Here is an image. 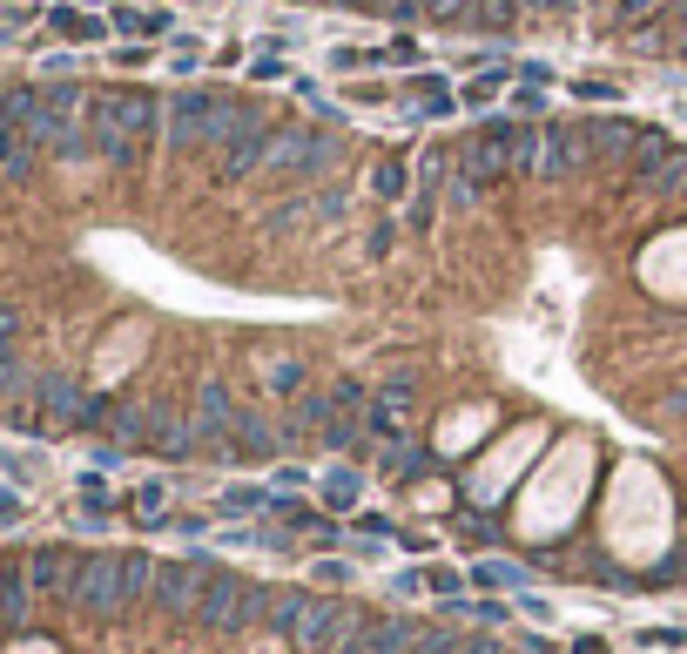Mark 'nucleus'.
<instances>
[{
    "mask_svg": "<svg viewBox=\"0 0 687 654\" xmlns=\"http://www.w3.org/2000/svg\"><path fill=\"white\" fill-rule=\"evenodd\" d=\"M654 412H661V418H687V378H680V384H667Z\"/></svg>",
    "mask_w": 687,
    "mask_h": 654,
    "instance_id": "nucleus-41",
    "label": "nucleus"
},
{
    "mask_svg": "<svg viewBox=\"0 0 687 654\" xmlns=\"http://www.w3.org/2000/svg\"><path fill=\"white\" fill-rule=\"evenodd\" d=\"M431 445H404V439H391V445H378V459L371 466L384 473V479H431Z\"/></svg>",
    "mask_w": 687,
    "mask_h": 654,
    "instance_id": "nucleus-15",
    "label": "nucleus"
},
{
    "mask_svg": "<svg viewBox=\"0 0 687 654\" xmlns=\"http://www.w3.org/2000/svg\"><path fill=\"white\" fill-rule=\"evenodd\" d=\"M525 14H573V0H519Z\"/></svg>",
    "mask_w": 687,
    "mask_h": 654,
    "instance_id": "nucleus-50",
    "label": "nucleus"
},
{
    "mask_svg": "<svg viewBox=\"0 0 687 654\" xmlns=\"http://www.w3.org/2000/svg\"><path fill=\"white\" fill-rule=\"evenodd\" d=\"M614 8H620V0H614Z\"/></svg>",
    "mask_w": 687,
    "mask_h": 654,
    "instance_id": "nucleus-59",
    "label": "nucleus"
},
{
    "mask_svg": "<svg viewBox=\"0 0 687 654\" xmlns=\"http://www.w3.org/2000/svg\"><path fill=\"white\" fill-rule=\"evenodd\" d=\"M546 163V122H519L512 129V176H540Z\"/></svg>",
    "mask_w": 687,
    "mask_h": 654,
    "instance_id": "nucleus-21",
    "label": "nucleus"
},
{
    "mask_svg": "<svg viewBox=\"0 0 687 654\" xmlns=\"http://www.w3.org/2000/svg\"><path fill=\"white\" fill-rule=\"evenodd\" d=\"M304 479H310V473H304V466H291V459H283V466H276V486H283V492H297Z\"/></svg>",
    "mask_w": 687,
    "mask_h": 654,
    "instance_id": "nucleus-51",
    "label": "nucleus"
},
{
    "mask_svg": "<svg viewBox=\"0 0 687 654\" xmlns=\"http://www.w3.org/2000/svg\"><path fill=\"white\" fill-rule=\"evenodd\" d=\"M270 507V492H257V486H229L223 492V513H263Z\"/></svg>",
    "mask_w": 687,
    "mask_h": 654,
    "instance_id": "nucleus-32",
    "label": "nucleus"
},
{
    "mask_svg": "<svg viewBox=\"0 0 687 654\" xmlns=\"http://www.w3.org/2000/svg\"><path fill=\"white\" fill-rule=\"evenodd\" d=\"M431 216H438V197H418V189H412V197H404V223H412V229H431Z\"/></svg>",
    "mask_w": 687,
    "mask_h": 654,
    "instance_id": "nucleus-38",
    "label": "nucleus"
},
{
    "mask_svg": "<svg viewBox=\"0 0 687 654\" xmlns=\"http://www.w3.org/2000/svg\"><path fill=\"white\" fill-rule=\"evenodd\" d=\"M48 21H55V34H68V41H102V34H108L95 14H74V8H55Z\"/></svg>",
    "mask_w": 687,
    "mask_h": 654,
    "instance_id": "nucleus-25",
    "label": "nucleus"
},
{
    "mask_svg": "<svg viewBox=\"0 0 687 654\" xmlns=\"http://www.w3.org/2000/svg\"><path fill=\"white\" fill-rule=\"evenodd\" d=\"M337 8H351V14H391V0H337Z\"/></svg>",
    "mask_w": 687,
    "mask_h": 654,
    "instance_id": "nucleus-53",
    "label": "nucleus"
},
{
    "mask_svg": "<svg viewBox=\"0 0 687 654\" xmlns=\"http://www.w3.org/2000/svg\"><path fill=\"white\" fill-rule=\"evenodd\" d=\"M459 654H506V641H499V634H485V628H472Z\"/></svg>",
    "mask_w": 687,
    "mask_h": 654,
    "instance_id": "nucleus-44",
    "label": "nucleus"
},
{
    "mask_svg": "<svg viewBox=\"0 0 687 654\" xmlns=\"http://www.w3.org/2000/svg\"><path fill=\"white\" fill-rule=\"evenodd\" d=\"M310 614H317V587H276L270 594V634L276 641H304V628H310Z\"/></svg>",
    "mask_w": 687,
    "mask_h": 654,
    "instance_id": "nucleus-12",
    "label": "nucleus"
},
{
    "mask_svg": "<svg viewBox=\"0 0 687 654\" xmlns=\"http://www.w3.org/2000/svg\"><path fill=\"white\" fill-rule=\"evenodd\" d=\"M493 405H459L452 418H445V432H438V452H465L472 439H485V432H493Z\"/></svg>",
    "mask_w": 687,
    "mask_h": 654,
    "instance_id": "nucleus-16",
    "label": "nucleus"
},
{
    "mask_svg": "<svg viewBox=\"0 0 687 654\" xmlns=\"http://www.w3.org/2000/svg\"><path fill=\"white\" fill-rule=\"evenodd\" d=\"M465 581H472V587H525V573H519L512 560H472Z\"/></svg>",
    "mask_w": 687,
    "mask_h": 654,
    "instance_id": "nucleus-23",
    "label": "nucleus"
},
{
    "mask_svg": "<svg viewBox=\"0 0 687 654\" xmlns=\"http://www.w3.org/2000/svg\"><path fill=\"white\" fill-rule=\"evenodd\" d=\"M404 95H412V108L425 115V122H445V115L459 108V95H452L445 74H412V88H404Z\"/></svg>",
    "mask_w": 687,
    "mask_h": 654,
    "instance_id": "nucleus-18",
    "label": "nucleus"
},
{
    "mask_svg": "<svg viewBox=\"0 0 687 654\" xmlns=\"http://www.w3.org/2000/svg\"><path fill=\"white\" fill-rule=\"evenodd\" d=\"M573 95H580V102H620V88H614V82H587V74L573 82Z\"/></svg>",
    "mask_w": 687,
    "mask_h": 654,
    "instance_id": "nucleus-43",
    "label": "nucleus"
},
{
    "mask_svg": "<svg viewBox=\"0 0 687 654\" xmlns=\"http://www.w3.org/2000/svg\"><path fill=\"white\" fill-rule=\"evenodd\" d=\"M14 392H34V384L21 378V365H14V352H0V399H14Z\"/></svg>",
    "mask_w": 687,
    "mask_h": 654,
    "instance_id": "nucleus-39",
    "label": "nucleus"
},
{
    "mask_svg": "<svg viewBox=\"0 0 687 654\" xmlns=\"http://www.w3.org/2000/svg\"><path fill=\"white\" fill-rule=\"evenodd\" d=\"M323 492H331V507H337V513H351V507H357V466H337Z\"/></svg>",
    "mask_w": 687,
    "mask_h": 654,
    "instance_id": "nucleus-29",
    "label": "nucleus"
},
{
    "mask_svg": "<svg viewBox=\"0 0 687 654\" xmlns=\"http://www.w3.org/2000/svg\"><path fill=\"white\" fill-rule=\"evenodd\" d=\"M391 243H398V223H371V229H364V257H391Z\"/></svg>",
    "mask_w": 687,
    "mask_h": 654,
    "instance_id": "nucleus-35",
    "label": "nucleus"
},
{
    "mask_svg": "<svg viewBox=\"0 0 687 654\" xmlns=\"http://www.w3.org/2000/svg\"><path fill=\"white\" fill-rule=\"evenodd\" d=\"M512 108H525V115H540V108H546V88H533V82H519V88H512Z\"/></svg>",
    "mask_w": 687,
    "mask_h": 654,
    "instance_id": "nucleus-45",
    "label": "nucleus"
},
{
    "mask_svg": "<svg viewBox=\"0 0 687 654\" xmlns=\"http://www.w3.org/2000/svg\"><path fill=\"white\" fill-rule=\"evenodd\" d=\"M162 499H169V492H162V486H155V479H149V486H142V492H135V507H142V513H162Z\"/></svg>",
    "mask_w": 687,
    "mask_h": 654,
    "instance_id": "nucleus-52",
    "label": "nucleus"
},
{
    "mask_svg": "<svg viewBox=\"0 0 687 654\" xmlns=\"http://www.w3.org/2000/svg\"><path fill=\"white\" fill-rule=\"evenodd\" d=\"M465 634H445V628H412V641H404V654H459Z\"/></svg>",
    "mask_w": 687,
    "mask_h": 654,
    "instance_id": "nucleus-28",
    "label": "nucleus"
},
{
    "mask_svg": "<svg viewBox=\"0 0 687 654\" xmlns=\"http://www.w3.org/2000/svg\"><path fill=\"white\" fill-rule=\"evenodd\" d=\"M384 61H398V68H412V61H418V41H412V34H398V41L384 48Z\"/></svg>",
    "mask_w": 687,
    "mask_h": 654,
    "instance_id": "nucleus-47",
    "label": "nucleus"
},
{
    "mask_svg": "<svg viewBox=\"0 0 687 654\" xmlns=\"http://www.w3.org/2000/svg\"><path fill=\"white\" fill-rule=\"evenodd\" d=\"M654 573H661L667 587H687V540H674V547H667V554L654 560Z\"/></svg>",
    "mask_w": 687,
    "mask_h": 654,
    "instance_id": "nucleus-30",
    "label": "nucleus"
},
{
    "mask_svg": "<svg viewBox=\"0 0 687 654\" xmlns=\"http://www.w3.org/2000/svg\"><path fill=\"white\" fill-rule=\"evenodd\" d=\"M674 203H687V176H680V197H674Z\"/></svg>",
    "mask_w": 687,
    "mask_h": 654,
    "instance_id": "nucleus-57",
    "label": "nucleus"
},
{
    "mask_svg": "<svg viewBox=\"0 0 687 654\" xmlns=\"http://www.w3.org/2000/svg\"><path fill=\"white\" fill-rule=\"evenodd\" d=\"M519 0H438V21H465L478 34H512L519 27Z\"/></svg>",
    "mask_w": 687,
    "mask_h": 654,
    "instance_id": "nucleus-10",
    "label": "nucleus"
},
{
    "mask_svg": "<svg viewBox=\"0 0 687 654\" xmlns=\"http://www.w3.org/2000/svg\"><path fill=\"white\" fill-rule=\"evenodd\" d=\"M115 27H121V34H135V41H149V34H169V14H162V8H155V14H149V8H121Z\"/></svg>",
    "mask_w": 687,
    "mask_h": 654,
    "instance_id": "nucleus-26",
    "label": "nucleus"
},
{
    "mask_svg": "<svg viewBox=\"0 0 687 654\" xmlns=\"http://www.w3.org/2000/svg\"><path fill=\"white\" fill-rule=\"evenodd\" d=\"M540 445H546V432H540V426H519V432H512V445H506L499 459L472 466L465 499H472V507H493V499H506V492H512V473H519V466H525V459H533Z\"/></svg>",
    "mask_w": 687,
    "mask_h": 654,
    "instance_id": "nucleus-8",
    "label": "nucleus"
},
{
    "mask_svg": "<svg viewBox=\"0 0 687 654\" xmlns=\"http://www.w3.org/2000/svg\"><path fill=\"white\" fill-rule=\"evenodd\" d=\"M627 27H640V21H661L667 14V0H620V8H614Z\"/></svg>",
    "mask_w": 687,
    "mask_h": 654,
    "instance_id": "nucleus-34",
    "label": "nucleus"
},
{
    "mask_svg": "<svg viewBox=\"0 0 687 654\" xmlns=\"http://www.w3.org/2000/svg\"><path fill=\"white\" fill-rule=\"evenodd\" d=\"M640 641H647V647H687V634H680V628H647Z\"/></svg>",
    "mask_w": 687,
    "mask_h": 654,
    "instance_id": "nucleus-48",
    "label": "nucleus"
},
{
    "mask_svg": "<svg viewBox=\"0 0 687 654\" xmlns=\"http://www.w3.org/2000/svg\"><path fill=\"white\" fill-rule=\"evenodd\" d=\"M257 371H263L270 392H283V399H304V392H310V365H304L297 352H276V358H263Z\"/></svg>",
    "mask_w": 687,
    "mask_h": 654,
    "instance_id": "nucleus-19",
    "label": "nucleus"
},
{
    "mask_svg": "<svg viewBox=\"0 0 687 654\" xmlns=\"http://www.w3.org/2000/svg\"><path fill=\"white\" fill-rule=\"evenodd\" d=\"M344 163V142L331 129H317V122H283L276 142H270V176L276 182H317V176H331Z\"/></svg>",
    "mask_w": 687,
    "mask_h": 654,
    "instance_id": "nucleus-5",
    "label": "nucleus"
},
{
    "mask_svg": "<svg viewBox=\"0 0 687 654\" xmlns=\"http://www.w3.org/2000/svg\"><path fill=\"white\" fill-rule=\"evenodd\" d=\"M566 654H606V641H600V634H580V641L566 647Z\"/></svg>",
    "mask_w": 687,
    "mask_h": 654,
    "instance_id": "nucleus-55",
    "label": "nucleus"
},
{
    "mask_svg": "<svg viewBox=\"0 0 687 654\" xmlns=\"http://www.w3.org/2000/svg\"><path fill=\"white\" fill-rule=\"evenodd\" d=\"M371 197H378V203H398V197H412V169H404L398 156H384V163L371 169Z\"/></svg>",
    "mask_w": 687,
    "mask_h": 654,
    "instance_id": "nucleus-22",
    "label": "nucleus"
},
{
    "mask_svg": "<svg viewBox=\"0 0 687 654\" xmlns=\"http://www.w3.org/2000/svg\"><path fill=\"white\" fill-rule=\"evenodd\" d=\"M499 88H506V68H485V74H472V82L459 88V102H465V108H493Z\"/></svg>",
    "mask_w": 687,
    "mask_h": 654,
    "instance_id": "nucleus-24",
    "label": "nucleus"
},
{
    "mask_svg": "<svg viewBox=\"0 0 687 654\" xmlns=\"http://www.w3.org/2000/svg\"><path fill=\"white\" fill-rule=\"evenodd\" d=\"M283 122H270V108L263 102H242L236 115V135L216 148V182H242V176H257L270 163V142H276Z\"/></svg>",
    "mask_w": 687,
    "mask_h": 654,
    "instance_id": "nucleus-6",
    "label": "nucleus"
},
{
    "mask_svg": "<svg viewBox=\"0 0 687 654\" xmlns=\"http://www.w3.org/2000/svg\"><path fill=\"white\" fill-rule=\"evenodd\" d=\"M667 14H674V21H680V27H687V0H667Z\"/></svg>",
    "mask_w": 687,
    "mask_h": 654,
    "instance_id": "nucleus-56",
    "label": "nucleus"
},
{
    "mask_svg": "<svg viewBox=\"0 0 687 654\" xmlns=\"http://www.w3.org/2000/svg\"><path fill=\"white\" fill-rule=\"evenodd\" d=\"M459 533H465V540H472L478 554H485V547H493V540H499V533H493V520H485V513H472V520H459Z\"/></svg>",
    "mask_w": 687,
    "mask_h": 654,
    "instance_id": "nucleus-40",
    "label": "nucleus"
},
{
    "mask_svg": "<svg viewBox=\"0 0 687 654\" xmlns=\"http://www.w3.org/2000/svg\"><path fill=\"white\" fill-rule=\"evenodd\" d=\"M21 654H48V647H21Z\"/></svg>",
    "mask_w": 687,
    "mask_h": 654,
    "instance_id": "nucleus-58",
    "label": "nucleus"
},
{
    "mask_svg": "<svg viewBox=\"0 0 687 654\" xmlns=\"http://www.w3.org/2000/svg\"><path fill=\"white\" fill-rule=\"evenodd\" d=\"M351 533H357L364 547H371V540H384V533H398V526H391V513H371V507H364V513L351 520Z\"/></svg>",
    "mask_w": 687,
    "mask_h": 654,
    "instance_id": "nucleus-33",
    "label": "nucleus"
},
{
    "mask_svg": "<svg viewBox=\"0 0 687 654\" xmlns=\"http://www.w3.org/2000/svg\"><path fill=\"white\" fill-rule=\"evenodd\" d=\"M310 540H317L323 554H331V547L344 540V533H337V520H323V513H317V520H310Z\"/></svg>",
    "mask_w": 687,
    "mask_h": 654,
    "instance_id": "nucleus-46",
    "label": "nucleus"
},
{
    "mask_svg": "<svg viewBox=\"0 0 687 654\" xmlns=\"http://www.w3.org/2000/svg\"><path fill=\"white\" fill-rule=\"evenodd\" d=\"M236 115H242V95L229 88H182L169 95V122H162V135H169L176 156H202V148H216L236 135Z\"/></svg>",
    "mask_w": 687,
    "mask_h": 654,
    "instance_id": "nucleus-3",
    "label": "nucleus"
},
{
    "mask_svg": "<svg viewBox=\"0 0 687 654\" xmlns=\"http://www.w3.org/2000/svg\"><path fill=\"white\" fill-rule=\"evenodd\" d=\"M270 594H276V587H257V581H242V573L216 567V573H210V587H202L196 621L210 628V634H242V628H263V621H270Z\"/></svg>",
    "mask_w": 687,
    "mask_h": 654,
    "instance_id": "nucleus-4",
    "label": "nucleus"
},
{
    "mask_svg": "<svg viewBox=\"0 0 687 654\" xmlns=\"http://www.w3.org/2000/svg\"><path fill=\"white\" fill-rule=\"evenodd\" d=\"M384 61V48H331V68L337 74H357V68H378Z\"/></svg>",
    "mask_w": 687,
    "mask_h": 654,
    "instance_id": "nucleus-31",
    "label": "nucleus"
},
{
    "mask_svg": "<svg viewBox=\"0 0 687 654\" xmlns=\"http://www.w3.org/2000/svg\"><path fill=\"white\" fill-rule=\"evenodd\" d=\"M88 405H95V392H81L74 378H34V412L48 432H81L88 426Z\"/></svg>",
    "mask_w": 687,
    "mask_h": 654,
    "instance_id": "nucleus-9",
    "label": "nucleus"
},
{
    "mask_svg": "<svg viewBox=\"0 0 687 654\" xmlns=\"http://www.w3.org/2000/svg\"><path fill=\"white\" fill-rule=\"evenodd\" d=\"M276 48H283V41H270V55H257V61H250V74H257V82H283V74H291V61H283Z\"/></svg>",
    "mask_w": 687,
    "mask_h": 654,
    "instance_id": "nucleus-36",
    "label": "nucleus"
},
{
    "mask_svg": "<svg viewBox=\"0 0 687 654\" xmlns=\"http://www.w3.org/2000/svg\"><path fill=\"white\" fill-rule=\"evenodd\" d=\"M210 573H216V560H202V554H196V560H155V581H149L155 614H169V621H196Z\"/></svg>",
    "mask_w": 687,
    "mask_h": 654,
    "instance_id": "nucleus-7",
    "label": "nucleus"
},
{
    "mask_svg": "<svg viewBox=\"0 0 687 654\" xmlns=\"http://www.w3.org/2000/svg\"><path fill=\"white\" fill-rule=\"evenodd\" d=\"M398 547H404V554H431L438 533H398Z\"/></svg>",
    "mask_w": 687,
    "mask_h": 654,
    "instance_id": "nucleus-49",
    "label": "nucleus"
},
{
    "mask_svg": "<svg viewBox=\"0 0 687 654\" xmlns=\"http://www.w3.org/2000/svg\"><path fill=\"white\" fill-rule=\"evenodd\" d=\"M229 445H236V466H263V459L283 452V432L270 426L263 412H242L236 426H229Z\"/></svg>",
    "mask_w": 687,
    "mask_h": 654,
    "instance_id": "nucleus-13",
    "label": "nucleus"
},
{
    "mask_svg": "<svg viewBox=\"0 0 687 654\" xmlns=\"http://www.w3.org/2000/svg\"><path fill=\"white\" fill-rule=\"evenodd\" d=\"M438 14V0H391V21H425Z\"/></svg>",
    "mask_w": 687,
    "mask_h": 654,
    "instance_id": "nucleus-42",
    "label": "nucleus"
},
{
    "mask_svg": "<svg viewBox=\"0 0 687 654\" xmlns=\"http://www.w3.org/2000/svg\"><path fill=\"white\" fill-rule=\"evenodd\" d=\"M291 418H297V432H310V439H323L337 426V392H304V399H291Z\"/></svg>",
    "mask_w": 687,
    "mask_h": 654,
    "instance_id": "nucleus-20",
    "label": "nucleus"
},
{
    "mask_svg": "<svg viewBox=\"0 0 687 654\" xmlns=\"http://www.w3.org/2000/svg\"><path fill=\"white\" fill-rule=\"evenodd\" d=\"M155 581V560L149 554H81V573H74V587L68 601L88 614V621H121Z\"/></svg>",
    "mask_w": 687,
    "mask_h": 654,
    "instance_id": "nucleus-2",
    "label": "nucleus"
},
{
    "mask_svg": "<svg viewBox=\"0 0 687 654\" xmlns=\"http://www.w3.org/2000/svg\"><path fill=\"white\" fill-rule=\"evenodd\" d=\"M8 520H21V499H14L8 486H0V526H8Z\"/></svg>",
    "mask_w": 687,
    "mask_h": 654,
    "instance_id": "nucleus-54",
    "label": "nucleus"
},
{
    "mask_svg": "<svg viewBox=\"0 0 687 654\" xmlns=\"http://www.w3.org/2000/svg\"><path fill=\"white\" fill-rule=\"evenodd\" d=\"M169 122V102L149 88H95L88 95V142L108 169H135L149 156V142Z\"/></svg>",
    "mask_w": 687,
    "mask_h": 654,
    "instance_id": "nucleus-1",
    "label": "nucleus"
},
{
    "mask_svg": "<svg viewBox=\"0 0 687 654\" xmlns=\"http://www.w3.org/2000/svg\"><path fill=\"white\" fill-rule=\"evenodd\" d=\"M587 129V142L600 148V156H633V148H640V122H627V115H600V122H580Z\"/></svg>",
    "mask_w": 687,
    "mask_h": 654,
    "instance_id": "nucleus-17",
    "label": "nucleus"
},
{
    "mask_svg": "<svg viewBox=\"0 0 687 654\" xmlns=\"http://www.w3.org/2000/svg\"><path fill=\"white\" fill-rule=\"evenodd\" d=\"M412 399H418V378H412V371H384V378H378V405L404 412Z\"/></svg>",
    "mask_w": 687,
    "mask_h": 654,
    "instance_id": "nucleus-27",
    "label": "nucleus"
},
{
    "mask_svg": "<svg viewBox=\"0 0 687 654\" xmlns=\"http://www.w3.org/2000/svg\"><path fill=\"white\" fill-rule=\"evenodd\" d=\"M74 573H81V554H74V547H34V554H27V587L68 594Z\"/></svg>",
    "mask_w": 687,
    "mask_h": 654,
    "instance_id": "nucleus-14",
    "label": "nucleus"
},
{
    "mask_svg": "<svg viewBox=\"0 0 687 654\" xmlns=\"http://www.w3.org/2000/svg\"><path fill=\"white\" fill-rule=\"evenodd\" d=\"M587 156H593L587 129H573V122H546V163H540V176H546V182H566V176H573Z\"/></svg>",
    "mask_w": 687,
    "mask_h": 654,
    "instance_id": "nucleus-11",
    "label": "nucleus"
},
{
    "mask_svg": "<svg viewBox=\"0 0 687 654\" xmlns=\"http://www.w3.org/2000/svg\"><path fill=\"white\" fill-rule=\"evenodd\" d=\"M425 587H431V594H445V601H452V594L465 587V573H452V567H438V560H431V567H425Z\"/></svg>",
    "mask_w": 687,
    "mask_h": 654,
    "instance_id": "nucleus-37",
    "label": "nucleus"
}]
</instances>
